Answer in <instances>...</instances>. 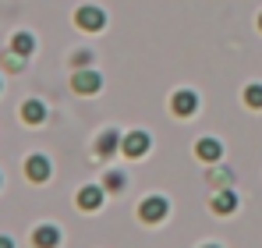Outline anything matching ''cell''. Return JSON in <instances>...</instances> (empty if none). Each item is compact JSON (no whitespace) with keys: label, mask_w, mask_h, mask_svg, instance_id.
Masks as SVG:
<instances>
[{"label":"cell","mask_w":262,"mask_h":248,"mask_svg":"<svg viewBox=\"0 0 262 248\" xmlns=\"http://www.w3.org/2000/svg\"><path fill=\"white\" fill-rule=\"evenodd\" d=\"M71 64H75V71H82V68H89V64H92V53H85V50H78V53L71 57Z\"/></svg>","instance_id":"cell-16"},{"label":"cell","mask_w":262,"mask_h":248,"mask_svg":"<svg viewBox=\"0 0 262 248\" xmlns=\"http://www.w3.org/2000/svg\"><path fill=\"white\" fill-rule=\"evenodd\" d=\"M32 50H36V36H32V32H14V39H11V53L29 57Z\"/></svg>","instance_id":"cell-13"},{"label":"cell","mask_w":262,"mask_h":248,"mask_svg":"<svg viewBox=\"0 0 262 248\" xmlns=\"http://www.w3.org/2000/svg\"><path fill=\"white\" fill-rule=\"evenodd\" d=\"M170 110H174L177 117H191L199 110V96L191 89H177L174 96H170Z\"/></svg>","instance_id":"cell-4"},{"label":"cell","mask_w":262,"mask_h":248,"mask_svg":"<svg viewBox=\"0 0 262 248\" xmlns=\"http://www.w3.org/2000/svg\"><path fill=\"white\" fill-rule=\"evenodd\" d=\"M121 135L114 131V128H106V131H99V138H96V156H103V160H110L117 149H121Z\"/></svg>","instance_id":"cell-8"},{"label":"cell","mask_w":262,"mask_h":248,"mask_svg":"<svg viewBox=\"0 0 262 248\" xmlns=\"http://www.w3.org/2000/svg\"><path fill=\"white\" fill-rule=\"evenodd\" d=\"M195 156H199L202 163H220V160H223V146H220L216 138H199V142H195Z\"/></svg>","instance_id":"cell-9"},{"label":"cell","mask_w":262,"mask_h":248,"mask_svg":"<svg viewBox=\"0 0 262 248\" xmlns=\"http://www.w3.org/2000/svg\"><path fill=\"white\" fill-rule=\"evenodd\" d=\"M237 209V192L234 188H220L216 195H213V213L216 216H230Z\"/></svg>","instance_id":"cell-11"},{"label":"cell","mask_w":262,"mask_h":248,"mask_svg":"<svg viewBox=\"0 0 262 248\" xmlns=\"http://www.w3.org/2000/svg\"><path fill=\"white\" fill-rule=\"evenodd\" d=\"M121 149H124L128 156H145V153L152 149V138H149V131H128L124 142H121Z\"/></svg>","instance_id":"cell-6"},{"label":"cell","mask_w":262,"mask_h":248,"mask_svg":"<svg viewBox=\"0 0 262 248\" xmlns=\"http://www.w3.org/2000/svg\"><path fill=\"white\" fill-rule=\"evenodd\" d=\"M71 89H75L78 96H96V92L103 89V78H99L92 68H82V71L71 75Z\"/></svg>","instance_id":"cell-3"},{"label":"cell","mask_w":262,"mask_h":248,"mask_svg":"<svg viewBox=\"0 0 262 248\" xmlns=\"http://www.w3.org/2000/svg\"><path fill=\"white\" fill-rule=\"evenodd\" d=\"M75 25H78L82 32H99V29L106 25V14H103L99 7H92V4H82V7L75 11Z\"/></svg>","instance_id":"cell-2"},{"label":"cell","mask_w":262,"mask_h":248,"mask_svg":"<svg viewBox=\"0 0 262 248\" xmlns=\"http://www.w3.org/2000/svg\"><path fill=\"white\" fill-rule=\"evenodd\" d=\"M4 64H7V68H21V64H25V57H18V53H7V57H4Z\"/></svg>","instance_id":"cell-17"},{"label":"cell","mask_w":262,"mask_h":248,"mask_svg":"<svg viewBox=\"0 0 262 248\" xmlns=\"http://www.w3.org/2000/svg\"><path fill=\"white\" fill-rule=\"evenodd\" d=\"M0 248H14V241H11L7 234H0Z\"/></svg>","instance_id":"cell-19"},{"label":"cell","mask_w":262,"mask_h":248,"mask_svg":"<svg viewBox=\"0 0 262 248\" xmlns=\"http://www.w3.org/2000/svg\"><path fill=\"white\" fill-rule=\"evenodd\" d=\"M259 29H262V14H259Z\"/></svg>","instance_id":"cell-21"},{"label":"cell","mask_w":262,"mask_h":248,"mask_svg":"<svg viewBox=\"0 0 262 248\" xmlns=\"http://www.w3.org/2000/svg\"><path fill=\"white\" fill-rule=\"evenodd\" d=\"M167 213H170V202L163 195H149V199L138 202V220L142 223H160V220H167Z\"/></svg>","instance_id":"cell-1"},{"label":"cell","mask_w":262,"mask_h":248,"mask_svg":"<svg viewBox=\"0 0 262 248\" xmlns=\"http://www.w3.org/2000/svg\"><path fill=\"white\" fill-rule=\"evenodd\" d=\"M223 181H230V174H227V170H216V174H213V184H223Z\"/></svg>","instance_id":"cell-18"},{"label":"cell","mask_w":262,"mask_h":248,"mask_svg":"<svg viewBox=\"0 0 262 248\" xmlns=\"http://www.w3.org/2000/svg\"><path fill=\"white\" fill-rule=\"evenodd\" d=\"M202 248H220V245H202Z\"/></svg>","instance_id":"cell-20"},{"label":"cell","mask_w":262,"mask_h":248,"mask_svg":"<svg viewBox=\"0 0 262 248\" xmlns=\"http://www.w3.org/2000/svg\"><path fill=\"white\" fill-rule=\"evenodd\" d=\"M21 121L25 124H43L46 121V107L39 99H25L21 103Z\"/></svg>","instance_id":"cell-12"},{"label":"cell","mask_w":262,"mask_h":248,"mask_svg":"<svg viewBox=\"0 0 262 248\" xmlns=\"http://www.w3.org/2000/svg\"><path fill=\"white\" fill-rule=\"evenodd\" d=\"M75 202H78L82 213H96V209L103 206V188H99V184H85V188L78 192V199H75Z\"/></svg>","instance_id":"cell-10"},{"label":"cell","mask_w":262,"mask_h":248,"mask_svg":"<svg viewBox=\"0 0 262 248\" xmlns=\"http://www.w3.org/2000/svg\"><path fill=\"white\" fill-rule=\"evenodd\" d=\"M245 103H248L252 110H262V85L259 82H252L245 89Z\"/></svg>","instance_id":"cell-15"},{"label":"cell","mask_w":262,"mask_h":248,"mask_svg":"<svg viewBox=\"0 0 262 248\" xmlns=\"http://www.w3.org/2000/svg\"><path fill=\"white\" fill-rule=\"evenodd\" d=\"M103 184H106V192H124V184H128V177H124L121 170H106V177H103Z\"/></svg>","instance_id":"cell-14"},{"label":"cell","mask_w":262,"mask_h":248,"mask_svg":"<svg viewBox=\"0 0 262 248\" xmlns=\"http://www.w3.org/2000/svg\"><path fill=\"white\" fill-rule=\"evenodd\" d=\"M50 174H53V167H50V160H46L43 153H36V156L25 160V177H29V181L43 184V181H50Z\"/></svg>","instance_id":"cell-5"},{"label":"cell","mask_w":262,"mask_h":248,"mask_svg":"<svg viewBox=\"0 0 262 248\" xmlns=\"http://www.w3.org/2000/svg\"><path fill=\"white\" fill-rule=\"evenodd\" d=\"M0 181H4V177H0Z\"/></svg>","instance_id":"cell-22"},{"label":"cell","mask_w":262,"mask_h":248,"mask_svg":"<svg viewBox=\"0 0 262 248\" xmlns=\"http://www.w3.org/2000/svg\"><path fill=\"white\" fill-rule=\"evenodd\" d=\"M32 245H36V248H60V227H53V223H39V227L32 231Z\"/></svg>","instance_id":"cell-7"}]
</instances>
